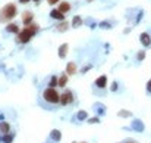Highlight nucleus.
Instances as JSON below:
<instances>
[{"label": "nucleus", "instance_id": "obj_1", "mask_svg": "<svg viewBox=\"0 0 151 143\" xmlns=\"http://www.w3.org/2000/svg\"><path fill=\"white\" fill-rule=\"evenodd\" d=\"M38 31H40V27H38L37 24L31 22V24L25 25V28H24L22 31L18 33V42H19V43H28V42L32 39V36L37 34Z\"/></svg>", "mask_w": 151, "mask_h": 143}, {"label": "nucleus", "instance_id": "obj_2", "mask_svg": "<svg viewBox=\"0 0 151 143\" xmlns=\"http://www.w3.org/2000/svg\"><path fill=\"white\" fill-rule=\"evenodd\" d=\"M16 13H18L16 4H13V3H7L4 7L0 9V24L13 19V18L16 16Z\"/></svg>", "mask_w": 151, "mask_h": 143}, {"label": "nucleus", "instance_id": "obj_3", "mask_svg": "<svg viewBox=\"0 0 151 143\" xmlns=\"http://www.w3.org/2000/svg\"><path fill=\"white\" fill-rule=\"evenodd\" d=\"M43 99H44L46 102H49V103L56 105V103H59V102H60V95L56 92V89L47 87V89L43 92Z\"/></svg>", "mask_w": 151, "mask_h": 143}, {"label": "nucleus", "instance_id": "obj_4", "mask_svg": "<svg viewBox=\"0 0 151 143\" xmlns=\"http://www.w3.org/2000/svg\"><path fill=\"white\" fill-rule=\"evenodd\" d=\"M73 102V95H72V92L70 90H66V92H63L62 95H60V103L65 106V105H69V103H72Z\"/></svg>", "mask_w": 151, "mask_h": 143}, {"label": "nucleus", "instance_id": "obj_5", "mask_svg": "<svg viewBox=\"0 0 151 143\" xmlns=\"http://www.w3.org/2000/svg\"><path fill=\"white\" fill-rule=\"evenodd\" d=\"M32 19H34V13H32V12H29V10H25V12L22 13V22H24L25 25L31 24V22H32Z\"/></svg>", "mask_w": 151, "mask_h": 143}, {"label": "nucleus", "instance_id": "obj_6", "mask_svg": "<svg viewBox=\"0 0 151 143\" xmlns=\"http://www.w3.org/2000/svg\"><path fill=\"white\" fill-rule=\"evenodd\" d=\"M139 42H141V45L144 46V47H148L151 45V37L148 33H142L141 36H139Z\"/></svg>", "mask_w": 151, "mask_h": 143}, {"label": "nucleus", "instance_id": "obj_7", "mask_svg": "<svg viewBox=\"0 0 151 143\" xmlns=\"http://www.w3.org/2000/svg\"><path fill=\"white\" fill-rule=\"evenodd\" d=\"M76 71H78L76 63H75V62H68V65H66V71H65V72H66L68 75H75Z\"/></svg>", "mask_w": 151, "mask_h": 143}, {"label": "nucleus", "instance_id": "obj_8", "mask_svg": "<svg viewBox=\"0 0 151 143\" xmlns=\"http://www.w3.org/2000/svg\"><path fill=\"white\" fill-rule=\"evenodd\" d=\"M50 16L53 19H57V21H65V13H62L59 9H53L50 12Z\"/></svg>", "mask_w": 151, "mask_h": 143}, {"label": "nucleus", "instance_id": "obj_9", "mask_svg": "<svg viewBox=\"0 0 151 143\" xmlns=\"http://www.w3.org/2000/svg\"><path fill=\"white\" fill-rule=\"evenodd\" d=\"M68 49H69L68 43H63V45H60V46H59V52H57V55H59V58H60V59L66 58V55H68Z\"/></svg>", "mask_w": 151, "mask_h": 143}, {"label": "nucleus", "instance_id": "obj_10", "mask_svg": "<svg viewBox=\"0 0 151 143\" xmlns=\"http://www.w3.org/2000/svg\"><path fill=\"white\" fill-rule=\"evenodd\" d=\"M132 128L135 130V131H144V123L141 121V120H134L132 121Z\"/></svg>", "mask_w": 151, "mask_h": 143}, {"label": "nucleus", "instance_id": "obj_11", "mask_svg": "<svg viewBox=\"0 0 151 143\" xmlns=\"http://www.w3.org/2000/svg\"><path fill=\"white\" fill-rule=\"evenodd\" d=\"M96 86H97L99 89H104V87L107 86V77H106V75H100V77L96 80Z\"/></svg>", "mask_w": 151, "mask_h": 143}, {"label": "nucleus", "instance_id": "obj_12", "mask_svg": "<svg viewBox=\"0 0 151 143\" xmlns=\"http://www.w3.org/2000/svg\"><path fill=\"white\" fill-rule=\"evenodd\" d=\"M62 13H68L69 10H70V4H69V1H60V4H59V7H57Z\"/></svg>", "mask_w": 151, "mask_h": 143}, {"label": "nucleus", "instance_id": "obj_13", "mask_svg": "<svg viewBox=\"0 0 151 143\" xmlns=\"http://www.w3.org/2000/svg\"><path fill=\"white\" fill-rule=\"evenodd\" d=\"M6 31H7V33H12V34H18V33H19V27H18L16 24H7Z\"/></svg>", "mask_w": 151, "mask_h": 143}, {"label": "nucleus", "instance_id": "obj_14", "mask_svg": "<svg viewBox=\"0 0 151 143\" xmlns=\"http://www.w3.org/2000/svg\"><path fill=\"white\" fill-rule=\"evenodd\" d=\"M0 133H1V134H7V133H10V125H9L7 123L1 121V123H0Z\"/></svg>", "mask_w": 151, "mask_h": 143}, {"label": "nucleus", "instance_id": "obj_15", "mask_svg": "<svg viewBox=\"0 0 151 143\" xmlns=\"http://www.w3.org/2000/svg\"><path fill=\"white\" fill-rule=\"evenodd\" d=\"M50 137L51 140H54V142H60V139H62V133L59 131V130H53L50 133Z\"/></svg>", "mask_w": 151, "mask_h": 143}, {"label": "nucleus", "instance_id": "obj_16", "mask_svg": "<svg viewBox=\"0 0 151 143\" xmlns=\"http://www.w3.org/2000/svg\"><path fill=\"white\" fill-rule=\"evenodd\" d=\"M82 25V18L81 16H73V19H72V27L73 28H78V27H81Z\"/></svg>", "mask_w": 151, "mask_h": 143}, {"label": "nucleus", "instance_id": "obj_17", "mask_svg": "<svg viewBox=\"0 0 151 143\" xmlns=\"http://www.w3.org/2000/svg\"><path fill=\"white\" fill-rule=\"evenodd\" d=\"M68 28H69V24H68L66 21L60 22V24H59V25L56 27V30H57V31H60V33H65V31H66Z\"/></svg>", "mask_w": 151, "mask_h": 143}, {"label": "nucleus", "instance_id": "obj_18", "mask_svg": "<svg viewBox=\"0 0 151 143\" xmlns=\"http://www.w3.org/2000/svg\"><path fill=\"white\" fill-rule=\"evenodd\" d=\"M68 84V74L65 72V74H62L60 77H59V86L60 87H65Z\"/></svg>", "mask_w": 151, "mask_h": 143}, {"label": "nucleus", "instance_id": "obj_19", "mask_svg": "<svg viewBox=\"0 0 151 143\" xmlns=\"http://www.w3.org/2000/svg\"><path fill=\"white\" fill-rule=\"evenodd\" d=\"M56 86H59V77L53 75V77L50 78V81H49V87H51V89H54Z\"/></svg>", "mask_w": 151, "mask_h": 143}, {"label": "nucleus", "instance_id": "obj_20", "mask_svg": "<svg viewBox=\"0 0 151 143\" xmlns=\"http://www.w3.org/2000/svg\"><path fill=\"white\" fill-rule=\"evenodd\" d=\"M87 118H88L87 111H79V112L76 114V120H79V121H84V120H87Z\"/></svg>", "mask_w": 151, "mask_h": 143}, {"label": "nucleus", "instance_id": "obj_21", "mask_svg": "<svg viewBox=\"0 0 151 143\" xmlns=\"http://www.w3.org/2000/svg\"><path fill=\"white\" fill-rule=\"evenodd\" d=\"M117 115H119V117H122V118H129L132 114H131L129 111H125V109H122V111H119V112H117Z\"/></svg>", "mask_w": 151, "mask_h": 143}, {"label": "nucleus", "instance_id": "obj_22", "mask_svg": "<svg viewBox=\"0 0 151 143\" xmlns=\"http://www.w3.org/2000/svg\"><path fill=\"white\" fill-rule=\"evenodd\" d=\"M13 140V134L12 133H7V134H4V137H3V142L4 143H12Z\"/></svg>", "mask_w": 151, "mask_h": 143}, {"label": "nucleus", "instance_id": "obj_23", "mask_svg": "<svg viewBox=\"0 0 151 143\" xmlns=\"http://www.w3.org/2000/svg\"><path fill=\"white\" fill-rule=\"evenodd\" d=\"M137 59H138V61H144V59H145V50H139V52L137 53Z\"/></svg>", "mask_w": 151, "mask_h": 143}, {"label": "nucleus", "instance_id": "obj_24", "mask_svg": "<svg viewBox=\"0 0 151 143\" xmlns=\"http://www.w3.org/2000/svg\"><path fill=\"white\" fill-rule=\"evenodd\" d=\"M88 123L90 124H97V123H100V120H99V117H94V118H90Z\"/></svg>", "mask_w": 151, "mask_h": 143}, {"label": "nucleus", "instance_id": "obj_25", "mask_svg": "<svg viewBox=\"0 0 151 143\" xmlns=\"http://www.w3.org/2000/svg\"><path fill=\"white\" fill-rule=\"evenodd\" d=\"M100 27H101V28H110L111 25H110L109 22H106V21H104V22H101V24H100Z\"/></svg>", "mask_w": 151, "mask_h": 143}, {"label": "nucleus", "instance_id": "obj_26", "mask_svg": "<svg viewBox=\"0 0 151 143\" xmlns=\"http://www.w3.org/2000/svg\"><path fill=\"white\" fill-rule=\"evenodd\" d=\"M147 92H148V93H151V80L147 83Z\"/></svg>", "mask_w": 151, "mask_h": 143}, {"label": "nucleus", "instance_id": "obj_27", "mask_svg": "<svg viewBox=\"0 0 151 143\" xmlns=\"http://www.w3.org/2000/svg\"><path fill=\"white\" fill-rule=\"evenodd\" d=\"M111 90H113V92L117 90V83H113V84H111Z\"/></svg>", "mask_w": 151, "mask_h": 143}, {"label": "nucleus", "instance_id": "obj_28", "mask_svg": "<svg viewBox=\"0 0 151 143\" xmlns=\"http://www.w3.org/2000/svg\"><path fill=\"white\" fill-rule=\"evenodd\" d=\"M49 1V4H56L57 1H60V0H47Z\"/></svg>", "mask_w": 151, "mask_h": 143}, {"label": "nucleus", "instance_id": "obj_29", "mask_svg": "<svg viewBox=\"0 0 151 143\" xmlns=\"http://www.w3.org/2000/svg\"><path fill=\"white\" fill-rule=\"evenodd\" d=\"M91 68V65H87V66H84V69H82V72H87L88 69Z\"/></svg>", "mask_w": 151, "mask_h": 143}, {"label": "nucleus", "instance_id": "obj_30", "mask_svg": "<svg viewBox=\"0 0 151 143\" xmlns=\"http://www.w3.org/2000/svg\"><path fill=\"white\" fill-rule=\"evenodd\" d=\"M28 1H31V0H19V3H22V4H27Z\"/></svg>", "mask_w": 151, "mask_h": 143}, {"label": "nucleus", "instance_id": "obj_31", "mask_svg": "<svg viewBox=\"0 0 151 143\" xmlns=\"http://www.w3.org/2000/svg\"><path fill=\"white\" fill-rule=\"evenodd\" d=\"M87 1H88V3H90V1H93V0H87Z\"/></svg>", "mask_w": 151, "mask_h": 143}, {"label": "nucleus", "instance_id": "obj_32", "mask_svg": "<svg viewBox=\"0 0 151 143\" xmlns=\"http://www.w3.org/2000/svg\"><path fill=\"white\" fill-rule=\"evenodd\" d=\"M34 1H40V0H34Z\"/></svg>", "mask_w": 151, "mask_h": 143}, {"label": "nucleus", "instance_id": "obj_33", "mask_svg": "<svg viewBox=\"0 0 151 143\" xmlns=\"http://www.w3.org/2000/svg\"><path fill=\"white\" fill-rule=\"evenodd\" d=\"M81 143H87V142H81Z\"/></svg>", "mask_w": 151, "mask_h": 143}]
</instances>
